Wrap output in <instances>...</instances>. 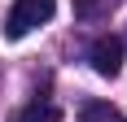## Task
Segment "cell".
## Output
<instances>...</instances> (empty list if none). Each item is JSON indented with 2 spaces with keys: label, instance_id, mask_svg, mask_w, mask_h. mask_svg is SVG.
<instances>
[{
  "label": "cell",
  "instance_id": "obj_1",
  "mask_svg": "<svg viewBox=\"0 0 127 122\" xmlns=\"http://www.w3.org/2000/svg\"><path fill=\"white\" fill-rule=\"evenodd\" d=\"M57 9V0H13L9 18H4V39H22L35 26H44Z\"/></svg>",
  "mask_w": 127,
  "mask_h": 122
},
{
  "label": "cell",
  "instance_id": "obj_2",
  "mask_svg": "<svg viewBox=\"0 0 127 122\" xmlns=\"http://www.w3.org/2000/svg\"><path fill=\"white\" fill-rule=\"evenodd\" d=\"M88 61H92V70L101 74V79H114L123 70V39L118 35H96L92 48H88Z\"/></svg>",
  "mask_w": 127,
  "mask_h": 122
},
{
  "label": "cell",
  "instance_id": "obj_3",
  "mask_svg": "<svg viewBox=\"0 0 127 122\" xmlns=\"http://www.w3.org/2000/svg\"><path fill=\"white\" fill-rule=\"evenodd\" d=\"M13 122H62V109H57L53 100H31L26 109L13 113Z\"/></svg>",
  "mask_w": 127,
  "mask_h": 122
},
{
  "label": "cell",
  "instance_id": "obj_4",
  "mask_svg": "<svg viewBox=\"0 0 127 122\" xmlns=\"http://www.w3.org/2000/svg\"><path fill=\"white\" fill-rule=\"evenodd\" d=\"M79 122H127V118H123V109L110 105V100H83Z\"/></svg>",
  "mask_w": 127,
  "mask_h": 122
},
{
  "label": "cell",
  "instance_id": "obj_5",
  "mask_svg": "<svg viewBox=\"0 0 127 122\" xmlns=\"http://www.w3.org/2000/svg\"><path fill=\"white\" fill-rule=\"evenodd\" d=\"M101 4H105V0H75V18H79V22H88V18L101 13Z\"/></svg>",
  "mask_w": 127,
  "mask_h": 122
}]
</instances>
